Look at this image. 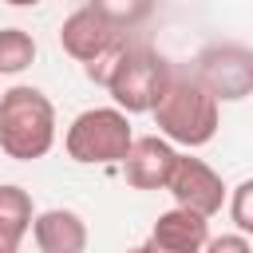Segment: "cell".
I'll list each match as a JSON object with an SVG mask.
<instances>
[{
	"label": "cell",
	"instance_id": "cell-12",
	"mask_svg": "<svg viewBox=\"0 0 253 253\" xmlns=\"http://www.w3.org/2000/svg\"><path fill=\"white\" fill-rule=\"evenodd\" d=\"M36 63V40L24 28H0V75H20Z\"/></svg>",
	"mask_w": 253,
	"mask_h": 253
},
{
	"label": "cell",
	"instance_id": "cell-11",
	"mask_svg": "<svg viewBox=\"0 0 253 253\" xmlns=\"http://www.w3.org/2000/svg\"><path fill=\"white\" fill-rule=\"evenodd\" d=\"M32 221H36L32 194L24 186L4 182L0 186V253H20L24 237L32 233Z\"/></svg>",
	"mask_w": 253,
	"mask_h": 253
},
{
	"label": "cell",
	"instance_id": "cell-17",
	"mask_svg": "<svg viewBox=\"0 0 253 253\" xmlns=\"http://www.w3.org/2000/svg\"><path fill=\"white\" fill-rule=\"evenodd\" d=\"M4 4H12V8H36L40 0H4Z\"/></svg>",
	"mask_w": 253,
	"mask_h": 253
},
{
	"label": "cell",
	"instance_id": "cell-6",
	"mask_svg": "<svg viewBox=\"0 0 253 253\" xmlns=\"http://www.w3.org/2000/svg\"><path fill=\"white\" fill-rule=\"evenodd\" d=\"M166 190L174 194V206H182V210H190V213H198L206 221L225 206V182H221V174L210 162L190 158V154H178Z\"/></svg>",
	"mask_w": 253,
	"mask_h": 253
},
{
	"label": "cell",
	"instance_id": "cell-14",
	"mask_svg": "<svg viewBox=\"0 0 253 253\" xmlns=\"http://www.w3.org/2000/svg\"><path fill=\"white\" fill-rule=\"evenodd\" d=\"M229 217H233L237 233H253V178H245L241 186H233V194H229Z\"/></svg>",
	"mask_w": 253,
	"mask_h": 253
},
{
	"label": "cell",
	"instance_id": "cell-5",
	"mask_svg": "<svg viewBox=\"0 0 253 253\" xmlns=\"http://www.w3.org/2000/svg\"><path fill=\"white\" fill-rule=\"evenodd\" d=\"M194 75L217 103H237L253 95V51L241 43H213L198 55Z\"/></svg>",
	"mask_w": 253,
	"mask_h": 253
},
{
	"label": "cell",
	"instance_id": "cell-13",
	"mask_svg": "<svg viewBox=\"0 0 253 253\" xmlns=\"http://www.w3.org/2000/svg\"><path fill=\"white\" fill-rule=\"evenodd\" d=\"M87 8H95L111 28L130 32V28H138V24H146V20H150L154 0H87Z\"/></svg>",
	"mask_w": 253,
	"mask_h": 253
},
{
	"label": "cell",
	"instance_id": "cell-1",
	"mask_svg": "<svg viewBox=\"0 0 253 253\" xmlns=\"http://www.w3.org/2000/svg\"><path fill=\"white\" fill-rule=\"evenodd\" d=\"M154 126L170 146H186L198 150L206 142H213L217 126H221V103L198 83L194 71H182L170 63L166 87L154 103Z\"/></svg>",
	"mask_w": 253,
	"mask_h": 253
},
{
	"label": "cell",
	"instance_id": "cell-16",
	"mask_svg": "<svg viewBox=\"0 0 253 253\" xmlns=\"http://www.w3.org/2000/svg\"><path fill=\"white\" fill-rule=\"evenodd\" d=\"M130 253H174V249H162V245H154V241L146 237V241H142V245H134Z\"/></svg>",
	"mask_w": 253,
	"mask_h": 253
},
{
	"label": "cell",
	"instance_id": "cell-10",
	"mask_svg": "<svg viewBox=\"0 0 253 253\" xmlns=\"http://www.w3.org/2000/svg\"><path fill=\"white\" fill-rule=\"evenodd\" d=\"M150 241L162 245V249H174V253H202L206 241H210V221L174 206V210L158 213V221L150 229Z\"/></svg>",
	"mask_w": 253,
	"mask_h": 253
},
{
	"label": "cell",
	"instance_id": "cell-7",
	"mask_svg": "<svg viewBox=\"0 0 253 253\" xmlns=\"http://www.w3.org/2000/svg\"><path fill=\"white\" fill-rule=\"evenodd\" d=\"M119 43H126L123 40V32L119 28H111L95 8H75L63 24H59V47L75 59V63H83V67H91V63H99L107 51H115Z\"/></svg>",
	"mask_w": 253,
	"mask_h": 253
},
{
	"label": "cell",
	"instance_id": "cell-8",
	"mask_svg": "<svg viewBox=\"0 0 253 253\" xmlns=\"http://www.w3.org/2000/svg\"><path fill=\"white\" fill-rule=\"evenodd\" d=\"M174 162H178V150L162 134H134L126 158H123V174L134 190H166Z\"/></svg>",
	"mask_w": 253,
	"mask_h": 253
},
{
	"label": "cell",
	"instance_id": "cell-3",
	"mask_svg": "<svg viewBox=\"0 0 253 253\" xmlns=\"http://www.w3.org/2000/svg\"><path fill=\"white\" fill-rule=\"evenodd\" d=\"M130 142V115H123L119 107H87L71 119L63 134V150L79 166H123Z\"/></svg>",
	"mask_w": 253,
	"mask_h": 253
},
{
	"label": "cell",
	"instance_id": "cell-2",
	"mask_svg": "<svg viewBox=\"0 0 253 253\" xmlns=\"http://www.w3.org/2000/svg\"><path fill=\"white\" fill-rule=\"evenodd\" d=\"M55 146V107L40 87L16 83L0 95V150L16 162H36Z\"/></svg>",
	"mask_w": 253,
	"mask_h": 253
},
{
	"label": "cell",
	"instance_id": "cell-9",
	"mask_svg": "<svg viewBox=\"0 0 253 253\" xmlns=\"http://www.w3.org/2000/svg\"><path fill=\"white\" fill-rule=\"evenodd\" d=\"M32 237H36L40 253H87V221L63 206L36 213Z\"/></svg>",
	"mask_w": 253,
	"mask_h": 253
},
{
	"label": "cell",
	"instance_id": "cell-4",
	"mask_svg": "<svg viewBox=\"0 0 253 253\" xmlns=\"http://www.w3.org/2000/svg\"><path fill=\"white\" fill-rule=\"evenodd\" d=\"M166 75H170V63L154 47L126 43L107 79V95L115 99V107L123 115H150L166 87Z\"/></svg>",
	"mask_w": 253,
	"mask_h": 253
},
{
	"label": "cell",
	"instance_id": "cell-15",
	"mask_svg": "<svg viewBox=\"0 0 253 253\" xmlns=\"http://www.w3.org/2000/svg\"><path fill=\"white\" fill-rule=\"evenodd\" d=\"M202 253H253V245L245 241V233H221V237H210Z\"/></svg>",
	"mask_w": 253,
	"mask_h": 253
}]
</instances>
